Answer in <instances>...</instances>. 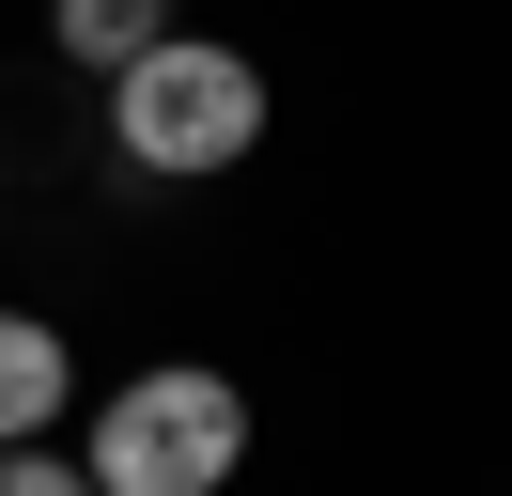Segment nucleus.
Returning a JSON list of instances; mask_svg holds the SVG:
<instances>
[{
  "instance_id": "2",
  "label": "nucleus",
  "mask_w": 512,
  "mask_h": 496,
  "mask_svg": "<svg viewBox=\"0 0 512 496\" xmlns=\"http://www.w3.org/2000/svg\"><path fill=\"white\" fill-rule=\"evenodd\" d=\"M233 465H249V388L202 372V357H156L94 403V465L78 481L94 496H233Z\"/></svg>"
},
{
  "instance_id": "1",
  "label": "nucleus",
  "mask_w": 512,
  "mask_h": 496,
  "mask_svg": "<svg viewBox=\"0 0 512 496\" xmlns=\"http://www.w3.org/2000/svg\"><path fill=\"white\" fill-rule=\"evenodd\" d=\"M109 140H125V171H156V186L233 171V155L264 140V62L218 47V31H156V47L109 78Z\"/></svg>"
},
{
  "instance_id": "3",
  "label": "nucleus",
  "mask_w": 512,
  "mask_h": 496,
  "mask_svg": "<svg viewBox=\"0 0 512 496\" xmlns=\"http://www.w3.org/2000/svg\"><path fill=\"white\" fill-rule=\"evenodd\" d=\"M63 403H78V341L47 310H0V450H47Z\"/></svg>"
},
{
  "instance_id": "4",
  "label": "nucleus",
  "mask_w": 512,
  "mask_h": 496,
  "mask_svg": "<svg viewBox=\"0 0 512 496\" xmlns=\"http://www.w3.org/2000/svg\"><path fill=\"white\" fill-rule=\"evenodd\" d=\"M156 31H171V0H47V47H63V62H94V78H125Z\"/></svg>"
},
{
  "instance_id": "5",
  "label": "nucleus",
  "mask_w": 512,
  "mask_h": 496,
  "mask_svg": "<svg viewBox=\"0 0 512 496\" xmlns=\"http://www.w3.org/2000/svg\"><path fill=\"white\" fill-rule=\"evenodd\" d=\"M0 496H94V481H78L63 450H0Z\"/></svg>"
}]
</instances>
